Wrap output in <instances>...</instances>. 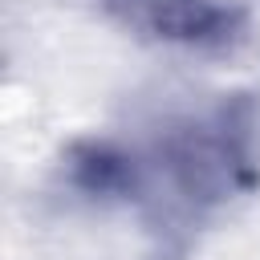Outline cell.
Wrapping results in <instances>:
<instances>
[{
  "instance_id": "cell-1",
  "label": "cell",
  "mask_w": 260,
  "mask_h": 260,
  "mask_svg": "<svg viewBox=\"0 0 260 260\" xmlns=\"http://www.w3.org/2000/svg\"><path fill=\"white\" fill-rule=\"evenodd\" d=\"M73 183L89 195H118L134 183V167L106 142H85L73 150Z\"/></svg>"
}]
</instances>
